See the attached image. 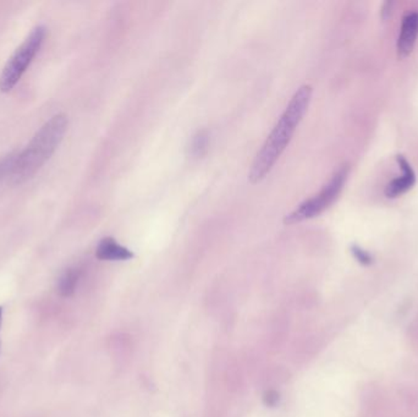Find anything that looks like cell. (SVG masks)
<instances>
[{"label":"cell","mask_w":418,"mask_h":417,"mask_svg":"<svg viewBox=\"0 0 418 417\" xmlns=\"http://www.w3.org/2000/svg\"><path fill=\"white\" fill-rule=\"evenodd\" d=\"M312 87L310 84H303L296 91L283 115L274 126L273 131L268 136L267 141L252 163L248 174L251 184L261 183L273 169L279 157L289 145L296 128L305 117L312 100Z\"/></svg>","instance_id":"1"},{"label":"cell","mask_w":418,"mask_h":417,"mask_svg":"<svg viewBox=\"0 0 418 417\" xmlns=\"http://www.w3.org/2000/svg\"><path fill=\"white\" fill-rule=\"evenodd\" d=\"M67 125V115L56 114L39 128L23 152L17 153L9 177L12 184H25L34 178L62 144Z\"/></svg>","instance_id":"2"},{"label":"cell","mask_w":418,"mask_h":417,"mask_svg":"<svg viewBox=\"0 0 418 417\" xmlns=\"http://www.w3.org/2000/svg\"><path fill=\"white\" fill-rule=\"evenodd\" d=\"M47 36V28L42 25L36 26L28 34L27 38L23 41L21 45L15 50V53L10 56L3 73L0 75V91L1 92H10L21 80L23 74L27 71L31 63L38 54L39 50L45 43Z\"/></svg>","instance_id":"3"},{"label":"cell","mask_w":418,"mask_h":417,"mask_svg":"<svg viewBox=\"0 0 418 417\" xmlns=\"http://www.w3.org/2000/svg\"><path fill=\"white\" fill-rule=\"evenodd\" d=\"M349 174H350V167L342 166L332 177L329 181L324 185L323 189L321 190L317 195L313 196L310 200L305 201L296 208L295 211L291 212L290 214H288L285 217V224L292 225L296 223H301L307 219L317 217L327 208H329L340 195V192L349 179Z\"/></svg>","instance_id":"4"},{"label":"cell","mask_w":418,"mask_h":417,"mask_svg":"<svg viewBox=\"0 0 418 417\" xmlns=\"http://www.w3.org/2000/svg\"><path fill=\"white\" fill-rule=\"evenodd\" d=\"M397 166L402 170V175L393 179L389 184L386 185L384 194L388 199H397L406 194L407 191L413 189L416 184V172L411 167L410 161H407L402 155L396 156Z\"/></svg>","instance_id":"5"},{"label":"cell","mask_w":418,"mask_h":417,"mask_svg":"<svg viewBox=\"0 0 418 417\" xmlns=\"http://www.w3.org/2000/svg\"><path fill=\"white\" fill-rule=\"evenodd\" d=\"M418 39V12H407L402 19L396 42L399 58H407L413 53Z\"/></svg>","instance_id":"6"},{"label":"cell","mask_w":418,"mask_h":417,"mask_svg":"<svg viewBox=\"0 0 418 417\" xmlns=\"http://www.w3.org/2000/svg\"><path fill=\"white\" fill-rule=\"evenodd\" d=\"M95 256L102 261H128L134 257V253L120 245L117 240L104 238L97 246Z\"/></svg>","instance_id":"7"},{"label":"cell","mask_w":418,"mask_h":417,"mask_svg":"<svg viewBox=\"0 0 418 417\" xmlns=\"http://www.w3.org/2000/svg\"><path fill=\"white\" fill-rule=\"evenodd\" d=\"M81 277V271L76 267L67 268L59 279L58 290L64 297H69L75 293L78 280Z\"/></svg>","instance_id":"8"},{"label":"cell","mask_w":418,"mask_h":417,"mask_svg":"<svg viewBox=\"0 0 418 417\" xmlns=\"http://www.w3.org/2000/svg\"><path fill=\"white\" fill-rule=\"evenodd\" d=\"M209 147V134L207 130L197 131L191 139L190 150L194 157H203Z\"/></svg>","instance_id":"9"},{"label":"cell","mask_w":418,"mask_h":417,"mask_svg":"<svg viewBox=\"0 0 418 417\" xmlns=\"http://www.w3.org/2000/svg\"><path fill=\"white\" fill-rule=\"evenodd\" d=\"M17 153H10L8 156L3 157L0 159V181L6 177H10L12 174V166H14V161L16 159Z\"/></svg>","instance_id":"10"},{"label":"cell","mask_w":418,"mask_h":417,"mask_svg":"<svg viewBox=\"0 0 418 417\" xmlns=\"http://www.w3.org/2000/svg\"><path fill=\"white\" fill-rule=\"evenodd\" d=\"M350 250H351L352 256L355 257L361 264L368 266V264H371L373 262L372 255L369 252H367V251L363 250L362 247H360L358 245H352L350 247Z\"/></svg>","instance_id":"11"},{"label":"cell","mask_w":418,"mask_h":417,"mask_svg":"<svg viewBox=\"0 0 418 417\" xmlns=\"http://www.w3.org/2000/svg\"><path fill=\"white\" fill-rule=\"evenodd\" d=\"M393 6H394V3H391V1H385L384 4L382 5L380 16H382V19H383V21H386V20L391 16V10H393Z\"/></svg>","instance_id":"12"},{"label":"cell","mask_w":418,"mask_h":417,"mask_svg":"<svg viewBox=\"0 0 418 417\" xmlns=\"http://www.w3.org/2000/svg\"><path fill=\"white\" fill-rule=\"evenodd\" d=\"M264 403H266V405L270 406V407L277 405L279 403L278 393H275L273 390L268 392L266 396H264Z\"/></svg>","instance_id":"13"},{"label":"cell","mask_w":418,"mask_h":417,"mask_svg":"<svg viewBox=\"0 0 418 417\" xmlns=\"http://www.w3.org/2000/svg\"><path fill=\"white\" fill-rule=\"evenodd\" d=\"M1 317H3V307L0 306V324H1Z\"/></svg>","instance_id":"14"}]
</instances>
